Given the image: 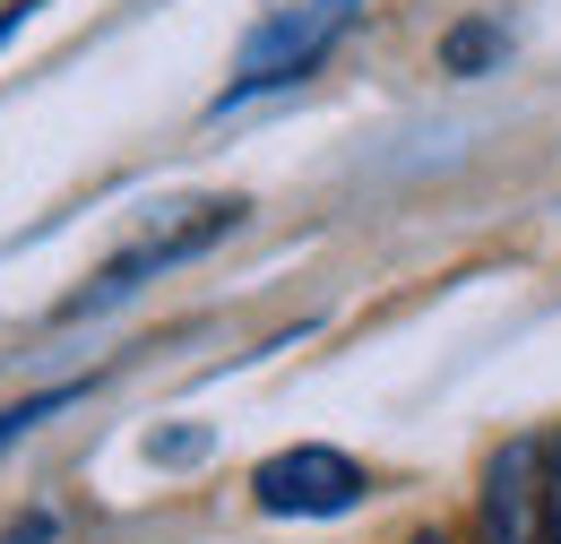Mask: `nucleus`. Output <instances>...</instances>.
Wrapping results in <instances>:
<instances>
[{"label": "nucleus", "instance_id": "f257e3e1", "mask_svg": "<svg viewBox=\"0 0 561 544\" xmlns=\"http://www.w3.org/2000/svg\"><path fill=\"white\" fill-rule=\"evenodd\" d=\"M354 18H363V0H285V9H268V18L251 26V44H242L233 78H225L216 113H233V104H251V95H268V87L311 78V69L346 44Z\"/></svg>", "mask_w": 561, "mask_h": 544}, {"label": "nucleus", "instance_id": "f03ea898", "mask_svg": "<svg viewBox=\"0 0 561 544\" xmlns=\"http://www.w3.org/2000/svg\"><path fill=\"white\" fill-rule=\"evenodd\" d=\"M242 216H251L242 200L173 207V225H147V234L130 242V251H122V260H104V269H95V285H87V294L70 303V320H78V311H104V303H122L130 285H147V276H164V269H182V260H199V251H208V242H225Z\"/></svg>", "mask_w": 561, "mask_h": 544}, {"label": "nucleus", "instance_id": "7ed1b4c3", "mask_svg": "<svg viewBox=\"0 0 561 544\" xmlns=\"http://www.w3.org/2000/svg\"><path fill=\"white\" fill-rule=\"evenodd\" d=\"M251 501L268 519H337V510L363 501V467H354L346 450H329V441H294L277 458H260Z\"/></svg>", "mask_w": 561, "mask_h": 544}, {"label": "nucleus", "instance_id": "20e7f679", "mask_svg": "<svg viewBox=\"0 0 561 544\" xmlns=\"http://www.w3.org/2000/svg\"><path fill=\"white\" fill-rule=\"evenodd\" d=\"M476 510H484V544H545V441L536 432L492 450Z\"/></svg>", "mask_w": 561, "mask_h": 544}, {"label": "nucleus", "instance_id": "39448f33", "mask_svg": "<svg viewBox=\"0 0 561 544\" xmlns=\"http://www.w3.org/2000/svg\"><path fill=\"white\" fill-rule=\"evenodd\" d=\"M510 53V35L492 26V18H467V26H449V44H440V69L449 78H476V69H492Z\"/></svg>", "mask_w": 561, "mask_h": 544}, {"label": "nucleus", "instance_id": "423d86ee", "mask_svg": "<svg viewBox=\"0 0 561 544\" xmlns=\"http://www.w3.org/2000/svg\"><path fill=\"white\" fill-rule=\"evenodd\" d=\"M78 398H87V381H61V389H35V398H18V407H0V450H9V441H26V432H35L44 415L78 407Z\"/></svg>", "mask_w": 561, "mask_h": 544}, {"label": "nucleus", "instance_id": "0eeeda50", "mask_svg": "<svg viewBox=\"0 0 561 544\" xmlns=\"http://www.w3.org/2000/svg\"><path fill=\"white\" fill-rule=\"evenodd\" d=\"M545 544H561V441H545Z\"/></svg>", "mask_w": 561, "mask_h": 544}, {"label": "nucleus", "instance_id": "6e6552de", "mask_svg": "<svg viewBox=\"0 0 561 544\" xmlns=\"http://www.w3.org/2000/svg\"><path fill=\"white\" fill-rule=\"evenodd\" d=\"M26 9H35V0H18V9H0V44H9L18 26H26Z\"/></svg>", "mask_w": 561, "mask_h": 544}, {"label": "nucleus", "instance_id": "1a4fd4ad", "mask_svg": "<svg viewBox=\"0 0 561 544\" xmlns=\"http://www.w3.org/2000/svg\"><path fill=\"white\" fill-rule=\"evenodd\" d=\"M44 536H53V519H26V528H18L9 544H44Z\"/></svg>", "mask_w": 561, "mask_h": 544}]
</instances>
